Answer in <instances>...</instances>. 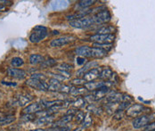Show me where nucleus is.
Listing matches in <instances>:
<instances>
[{
  "instance_id": "nucleus-13",
  "label": "nucleus",
  "mask_w": 155,
  "mask_h": 131,
  "mask_svg": "<svg viewBox=\"0 0 155 131\" xmlns=\"http://www.w3.org/2000/svg\"><path fill=\"white\" fill-rule=\"evenodd\" d=\"M101 68H98V67H95L91 69L90 70H88L87 73H85V75L83 76V80L86 82H91L94 81V80H96L99 75H100V72H101Z\"/></svg>"
},
{
  "instance_id": "nucleus-4",
  "label": "nucleus",
  "mask_w": 155,
  "mask_h": 131,
  "mask_svg": "<svg viewBox=\"0 0 155 131\" xmlns=\"http://www.w3.org/2000/svg\"><path fill=\"white\" fill-rule=\"evenodd\" d=\"M114 34H94L90 37V40L98 44H111L114 41Z\"/></svg>"
},
{
  "instance_id": "nucleus-32",
  "label": "nucleus",
  "mask_w": 155,
  "mask_h": 131,
  "mask_svg": "<svg viewBox=\"0 0 155 131\" xmlns=\"http://www.w3.org/2000/svg\"><path fill=\"white\" fill-rule=\"evenodd\" d=\"M94 47H98V48H101V49H104L108 52L109 50L111 49L112 44H98V43H94Z\"/></svg>"
},
{
  "instance_id": "nucleus-24",
  "label": "nucleus",
  "mask_w": 155,
  "mask_h": 131,
  "mask_svg": "<svg viewBox=\"0 0 155 131\" xmlns=\"http://www.w3.org/2000/svg\"><path fill=\"white\" fill-rule=\"evenodd\" d=\"M93 123V119H92V115L90 113H87L86 116H85V119L84 120L82 121L81 123V128L82 129H87L88 127H90Z\"/></svg>"
},
{
  "instance_id": "nucleus-33",
  "label": "nucleus",
  "mask_w": 155,
  "mask_h": 131,
  "mask_svg": "<svg viewBox=\"0 0 155 131\" xmlns=\"http://www.w3.org/2000/svg\"><path fill=\"white\" fill-rule=\"evenodd\" d=\"M74 86H71V85H63L62 84L61 88H60V92L62 93H66V94H71L72 89H73Z\"/></svg>"
},
{
  "instance_id": "nucleus-2",
  "label": "nucleus",
  "mask_w": 155,
  "mask_h": 131,
  "mask_svg": "<svg viewBox=\"0 0 155 131\" xmlns=\"http://www.w3.org/2000/svg\"><path fill=\"white\" fill-rule=\"evenodd\" d=\"M109 92H110V87H101V88H99L97 90L92 91V94L91 95H88V96H86L85 99L91 103L92 102L100 101V100H102L103 98H104Z\"/></svg>"
},
{
  "instance_id": "nucleus-29",
  "label": "nucleus",
  "mask_w": 155,
  "mask_h": 131,
  "mask_svg": "<svg viewBox=\"0 0 155 131\" xmlns=\"http://www.w3.org/2000/svg\"><path fill=\"white\" fill-rule=\"evenodd\" d=\"M87 88L84 87H74L71 95L72 96H81V95H84L87 93Z\"/></svg>"
},
{
  "instance_id": "nucleus-35",
  "label": "nucleus",
  "mask_w": 155,
  "mask_h": 131,
  "mask_svg": "<svg viewBox=\"0 0 155 131\" xmlns=\"http://www.w3.org/2000/svg\"><path fill=\"white\" fill-rule=\"evenodd\" d=\"M57 69L62 70H65V71H69V72H70V70L72 69V66L68 64H62L59 65V68H57Z\"/></svg>"
},
{
  "instance_id": "nucleus-5",
  "label": "nucleus",
  "mask_w": 155,
  "mask_h": 131,
  "mask_svg": "<svg viewBox=\"0 0 155 131\" xmlns=\"http://www.w3.org/2000/svg\"><path fill=\"white\" fill-rule=\"evenodd\" d=\"M153 119V115H149V114H144L136 118L133 122L132 125L134 127V129H141V128H144L146 127L149 123H151L152 120Z\"/></svg>"
},
{
  "instance_id": "nucleus-39",
  "label": "nucleus",
  "mask_w": 155,
  "mask_h": 131,
  "mask_svg": "<svg viewBox=\"0 0 155 131\" xmlns=\"http://www.w3.org/2000/svg\"><path fill=\"white\" fill-rule=\"evenodd\" d=\"M76 61H77L78 65H82V64H86V59L84 57H81V56H78Z\"/></svg>"
},
{
  "instance_id": "nucleus-30",
  "label": "nucleus",
  "mask_w": 155,
  "mask_h": 131,
  "mask_svg": "<svg viewBox=\"0 0 155 131\" xmlns=\"http://www.w3.org/2000/svg\"><path fill=\"white\" fill-rule=\"evenodd\" d=\"M15 120V116H11V117H5V118H1L0 120V126H5V125H9L11 123H13Z\"/></svg>"
},
{
  "instance_id": "nucleus-16",
  "label": "nucleus",
  "mask_w": 155,
  "mask_h": 131,
  "mask_svg": "<svg viewBox=\"0 0 155 131\" xmlns=\"http://www.w3.org/2000/svg\"><path fill=\"white\" fill-rule=\"evenodd\" d=\"M74 116H72V115H65V116H63L62 118H61L59 120H57V121H55V122H54L52 125H53V127L54 128H59V127H66V125L72 120V118H73Z\"/></svg>"
},
{
  "instance_id": "nucleus-43",
  "label": "nucleus",
  "mask_w": 155,
  "mask_h": 131,
  "mask_svg": "<svg viewBox=\"0 0 155 131\" xmlns=\"http://www.w3.org/2000/svg\"><path fill=\"white\" fill-rule=\"evenodd\" d=\"M1 118H2V117H0V120H1Z\"/></svg>"
},
{
  "instance_id": "nucleus-8",
  "label": "nucleus",
  "mask_w": 155,
  "mask_h": 131,
  "mask_svg": "<svg viewBox=\"0 0 155 131\" xmlns=\"http://www.w3.org/2000/svg\"><path fill=\"white\" fill-rule=\"evenodd\" d=\"M45 111V107L43 104V100L36 102L34 103H31L23 109V113L26 114H36L39 112Z\"/></svg>"
},
{
  "instance_id": "nucleus-9",
  "label": "nucleus",
  "mask_w": 155,
  "mask_h": 131,
  "mask_svg": "<svg viewBox=\"0 0 155 131\" xmlns=\"http://www.w3.org/2000/svg\"><path fill=\"white\" fill-rule=\"evenodd\" d=\"M74 40H75V38L72 36H63L62 38L53 39L50 42V47H62L63 46L70 44L71 42H72Z\"/></svg>"
},
{
  "instance_id": "nucleus-37",
  "label": "nucleus",
  "mask_w": 155,
  "mask_h": 131,
  "mask_svg": "<svg viewBox=\"0 0 155 131\" xmlns=\"http://www.w3.org/2000/svg\"><path fill=\"white\" fill-rule=\"evenodd\" d=\"M85 83H86V81L83 80V78H82V79H79V78L74 79V80H72V81H71V84L74 85V86H79V85H82V84H85Z\"/></svg>"
},
{
  "instance_id": "nucleus-28",
  "label": "nucleus",
  "mask_w": 155,
  "mask_h": 131,
  "mask_svg": "<svg viewBox=\"0 0 155 131\" xmlns=\"http://www.w3.org/2000/svg\"><path fill=\"white\" fill-rule=\"evenodd\" d=\"M56 64V61L53 58H49L47 60H45L41 64H40V68L41 69H46V68H49V67H53Z\"/></svg>"
},
{
  "instance_id": "nucleus-34",
  "label": "nucleus",
  "mask_w": 155,
  "mask_h": 131,
  "mask_svg": "<svg viewBox=\"0 0 155 131\" xmlns=\"http://www.w3.org/2000/svg\"><path fill=\"white\" fill-rule=\"evenodd\" d=\"M31 78L35 79V80H38L39 81H46L47 80V76L42 74V73H34V74L31 75Z\"/></svg>"
},
{
  "instance_id": "nucleus-1",
  "label": "nucleus",
  "mask_w": 155,
  "mask_h": 131,
  "mask_svg": "<svg viewBox=\"0 0 155 131\" xmlns=\"http://www.w3.org/2000/svg\"><path fill=\"white\" fill-rule=\"evenodd\" d=\"M47 29L46 27L42 25H38L33 28L29 39L31 43H38L47 38Z\"/></svg>"
},
{
  "instance_id": "nucleus-17",
  "label": "nucleus",
  "mask_w": 155,
  "mask_h": 131,
  "mask_svg": "<svg viewBox=\"0 0 155 131\" xmlns=\"http://www.w3.org/2000/svg\"><path fill=\"white\" fill-rule=\"evenodd\" d=\"M47 83H48V91H60V88L62 85L60 80L54 78L49 79Z\"/></svg>"
},
{
  "instance_id": "nucleus-10",
  "label": "nucleus",
  "mask_w": 155,
  "mask_h": 131,
  "mask_svg": "<svg viewBox=\"0 0 155 131\" xmlns=\"http://www.w3.org/2000/svg\"><path fill=\"white\" fill-rule=\"evenodd\" d=\"M26 84L29 87L39 91H48V83L47 81H39L38 80L31 78L26 81Z\"/></svg>"
},
{
  "instance_id": "nucleus-14",
  "label": "nucleus",
  "mask_w": 155,
  "mask_h": 131,
  "mask_svg": "<svg viewBox=\"0 0 155 131\" xmlns=\"http://www.w3.org/2000/svg\"><path fill=\"white\" fill-rule=\"evenodd\" d=\"M54 120V115H48V116H43V117H38L37 120H35V124L38 126H46L53 124Z\"/></svg>"
},
{
  "instance_id": "nucleus-40",
  "label": "nucleus",
  "mask_w": 155,
  "mask_h": 131,
  "mask_svg": "<svg viewBox=\"0 0 155 131\" xmlns=\"http://www.w3.org/2000/svg\"><path fill=\"white\" fill-rule=\"evenodd\" d=\"M7 9H6V6H5L4 5H2L0 3V12H5Z\"/></svg>"
},
{
  "instance_id": "nucleus-19",
  "label": "nucleus",
  "mask_w": 155,
  "mask_h": 131,
  "mask_svg": "<svg viewBox=\"0 0 155 131\" xmlns=\"http://www.w3.org/2000/svg\"><path fill=\"white\" fill-rule=\"evenodd\" d=\"M113 76V73H112V70L109 68V67H104V69L101 70V72H100V75L98 77L99 80H101L102 81H106L110 80L111 77Z\"/></svg>"
},
{
  "instance_id": "nucleus-21",
  "label": "nucleus",
  "mask_w": 155,
  "mask_h": 131,
  "mask_svg": "<svg viewBox=\"0 0 155 131\" xmlns=\"http://www.w3.org/2000/svg\"><path fill=\"white\" fill-rule=\"evenodd\" d=\"M69 5V1H54L52 2V8L54 10L59 11L67 8Z\"/></svg>"
},
{
  "instance_id": "nucleus-25",
  "label": "nucleus",
  "mask_w": 155,
  "mask_h": 131,
  "mask_svg": "<svg viewBox=\"0 0 155 131\" xmlns=\"http://www.w3.org/2000/svg\"><path fill=\"white\" fill-rule=\"evenodd\" d=\"M95 2H96V1H94V0H82V1H79V2L78 3L76 7H77V8H81L82 10H83V9H87L88 6L93 5Z\"/></svg>"
},
{
  "instance_id": "nucleus-26",
  "label": "nucleus",
  "mask_w": 155,
  "mask_h": 131,
  "mask_svg": "<svg viewBox=\"0 0 155 131\" xmlns=\"http://www.w3.org/2000/svg\"><path fill=\"white\" fill-rule=\"evenodd\" d=\"M87 110L88 111V112H90V113H94V114L96 115H99L102 113V108L101 107H98V106H96V105H94V103H89L87 106Z\"/></svg>"
},
{
  "instance_id": "nucleus-31",
  "label": "nucleus",
  "mask_w": 155,
  "mask_h": 131,
  "mask_svg": "<svg viewBox=\"0 0 155 131\" xmlns=\"http://www.w3.org/2000/svg\"><path fill=\"white\" fill-rule=\"evenodd\" d=\"M85 113L84 112H82V111H78V113L75 114V120H76V122L77 123H79V124H81L82 123V121L84 120V119H85Z\"/></svg>"
},
{
  "instance_id": "nucleus-27",
  "label": "nucleus",
  "mask_w": 155,
  "mask_h": 131,
  "mask_svg": "<svg viewBox=\"0 0 155 131\" xmlns=\"http://www.w3.org/2000/svg\"><path fill=\"white\" fill-rule=\"evenodd\" d=\"M24 64V61L22 58L21 57H14L11 60V65L13 66V68H19Z\"/></svg>"
},
{
  "instance_id": "nucleus-20",
  "label": "nucleus",
  "mask_w": 155,
  "mask_h": 131,
  "mask_svg": "<svg viewBox=\"0 0 155 131\" xmlns=\"http://www.w3.org/2000/svg\"><path fill=\"white\" fill-rule=\"evenodd\" d=\"M29 61L31 65H37V64H41L45 61V58L41 54H32L29 58Z\"/></svg>"
},
{
  "instance_id": "nucleus-3",
  "label": "nucleus",
  "mask_w": 155,
  "mask_h": 131,
  "mask_svg": "<svg viewBox=\"0 0 155 131\" xmlns=\"http://www.w3.org/2000/svg\"><path fill=\"white\" fill-rule=\"evenodd\" d=\"M70 25L72 28H76V29H87L94 25V23L93 18L87 16L71 21H70Z\"/></svg>"
},
{
  "instance_id": "nucleus-23",
  "label": "nucleus",
  "mask_w": 155,
  "mask_h": 131,
  "mask_svg": "<svg viewBox=\"0 0 155 131\" xmlns=\"http://www.w3.org/2000/svg\"><path fill=\"white\" fill-rule=\"evenodd\" d=\"M87 101L85 99V97H78L77 98L74 102H72V106L74 108H84L87 106Z\"/></svg>"
},
{
  "instance_id": "nucleus-18",
  "label": "nucleus",
  "mask_w": 155,
  "mask_h": 131,
  "mask_svg": "<svg viewBox=\"0 0 155 131\" xmlns=\"http://www.w3.org/2000/svg\"><path fill=\"white\" fill-rule=\"evenodd\" d=\"M32 100H33V97L31 95H29V94L20 95L16 98V103L19 106H24V105L28 104Z\"/></svg>"
},
{
  "instance_id": "nucleus-11",
  "label": "nucleus",
  "mask_w": 155,
  "mask_h": 131,
  "mask_svg": "<svg viewBox=\"0 0 155 131\" xmlns=\"http://www.w3.org/2000/svg\"><path fill=\"white\" fill-rule=\"evenodd\" d=\"M110 85V81H91V82H87L84 84V87L87 88V91H94V90H97L101 87H108Z\"/></svg>"
},
{
  "instance_id": "nucleus-22",
  "label": "nucleus",
  "mask_w": 155,
  "mask_h": 131,
  "mask_svg": "<svg viewBox=\"0 0 155 131\" xmlns=\"http://www.w3.org/2000/svg\"><path fill=\"white\" fill-rule=\"evenodd\" d=\"M115 31V28L111 25H104L100 27L97 31L96 34H113Z\"/></svg>"
},
{
  "instance_id": "nucleus-12",
  "label": "nucleus",
  "mask_w": 155,
  "mask_h": 131,
  "mask_svg": "<svg viewBox=\"0 0 155 131\" xmlns=\"http://www.w3.org/2000/svg\"><path fill=\"white\" fill-rule=\"evenodd\" d=\"M7 75L19 80H23L27 77V72L24 70L18 69V68H8L7 69Z\"/></svg>"
},
{
  "instance_id": "nucleus-41",
  "label": "nucleus",
  "mask_w": 155,
  "mask_h": 131,
  "mask_svg": "<svg viewBox=\"0 0 155 131\" xmlns=\"http://www.w3.org/2000/svg\"><path fill=\"white\" fill-rule=\"evenodd\" d=\"M29 131H47L46 129H32V130Z\"/></svg>"
},
{
  "instance_id": "nucleus-38",
  "label": "nucleus",
  "mask_w": 155,
  "mask_h": 131,
  "mask_svg": "<svg viewBox=\"0 0 155 131\" xmlns=\"http://www.w3.org/2000/svg\"><path fill=\"white\" fill-rule=\"evenodd\" d=\"M144 131H155V121L149 123L146 127H144Z\"/></svg>"
},
{
  "instance_id": "nucleus-36",
  "label": "nucleus",
  "mask_w": 155,
  "mask_h": 131,
  "mask_svg": "<svg viewBox=\"0 0 155 131\" xmlns=\"http://www.w3.org/2000/svg\"><path fill=\"white\" fill-rule=\"evenodd\" d=\"M35 117H36V114H26V113H24V115H22L21 117V119L24 121H29L31 120H35Z\"/></svg>"
},
{
  "instance_id": "nucleus-6",
  "label": "nucleus",
  "mask_w": 155,
  "mask_h": 131,
  "mask_svg": "<svg viewBox=\"0 0 155 131\" xmlns=\"http://www.w3.org/2000/svg\"><path fill=\"white\" fill-rule=\"evenodd\" d=\"M145 111H150V109L145 108L143 104L139 103H135L132 104L127 111H126V114L128 117H133V118H137L138 115L142 114V113L145 112Z\"/></svg>"
},
{
  "instance_id": "nucleus-42",
  "label": "nucleus",
  "mask_w": 155,
  "mask_h": 131,
  "mask_svg": "<svg viewBox=\"0 0 155 131\" xmlns=\"http://www.w3.org/2000/svg\"><path fill=\"white\" fill-rule=\"evenodd\" d=\"M73 131H82V128L81 129H74Z\"/></svg>"
},
{
  "instance_id": "nucleus-15",
  "label": "nucleus",
  "mask_w": 155,
  "mask_h": 131,
  "mask_svg": "<svg viewBox=\"0 0 155 131\" xmlns=\"http://www.w3.org/2000/svg\"><path fill=\"white\" fill-rule=\"evenodd\" d=\"M98 65V63L95 62V61H92V62H88L85 65L83 66L82 68H80L77 71V76L78 77H80V76H84L85 73H87L88 70H90L91 69L93 68H95V66Z\"/></svg>"
},
{
  "instance_id": "nucleus-7",
  "label": "nucleus",
  "mask_w": 155,
  "mask_h": 131,
  "mask_svg": "<svg viewBox=\"0 0 155 131\" xmlns=\"http://www.w3.org/2000/svg\"><path fill=\"white\" fill-rule=\"evenodd\" d=\"M94 20V24H104L108 22L110 20V14L108 10L104 9L103 11H100L98 13H96L94 15L92 16Z\"/></svg>"
}]
</instances>
